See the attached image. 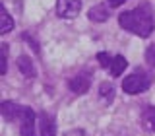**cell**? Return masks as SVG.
Returning a JSON list of instances; mask_svg holds the SVG:
<instances>
[{
    "mask_svg": "<svg viewBox=\"0 0 155 136\" xmlns=\"http://www.w3.org/2000/svg\"><path fill=\"white\" fill-rule=\"evenodd\" d=\"M81 0H56V14L64 19H72L80 14Z\"/></svg>",
    "mask_w": 155,
    "mask_h": 136,
    "instance_id": "4",
    "label": "cell"
},
{
    "mask_svg": "<svg viewBox=\"0 0 155 136\" xmlns=\"http://www.w3.org/2000/svg\"><path fill=\"white\" fill-rule=\"evenodd\" d=\"M68 86H70V90L78 95L87 93V91H89V86H91V72L84 70V72H80V74H76L74 78H70Z\"/></svg>",
    "mask_w": 155,
    "mask_h": 136,
    "instance_id": "5",
    "label": "cell"
},
{
    "mask_svg": "<svg viewBox=\"0 0 155 136\" xmlns=\"http://www.w3.org/2000/svg\"><path fill=\"white\" fill-rule=\"evenodd\" d=\"M0 113L6 121H19V134L21 136H37L35 132V111L31 107L14 103V101H4L0 105Z\"/></svg>",
    "mask_w": 155,
    "mask_h": 136,
    "instance_id": "2",
    "label": "cell"
},
{
    "mask_svg": "<svg viewBox=\"0 0 155 136\" xmlns=\"http://www.w3.org/2000/svg\"><path fill=\"white\" fill-rule=\"evenodd\" d=\"M145 60H147L149 66H155V45L147 47V51H145Z\"/></svg>",
    "mask_w": 155,
    "mask_h": 136,
    "instance_id": "15",
    "label": "cell"
},
{
    "mask_svg": "<svg viewBox=\"0 0 155 136\" xmlns=\"http://www.w3.org/2000/svg\"><path fill=\"white\" fill-rule=\"evenodd\" d=\"M87 16H89L91 22H107L109 19V8L105 4H97V6H93L89 10Z\"/></svg>",
    "mask_w": 155,
    "mask_h": 136,
    "instance_id": "9",
    "label": "cell"
},
{
    "mask_svg": "<svg viewBox=\"0 0 155 136\" xmlns=\"http://www.w3.org/2000/svg\"><path fill=\"white\" fill-rule=\"evenodd\" d=\"M126 66H128V60H126L122 55H116L113 58V64H110V74H113L114 78H118L126 70Z\"/></svg>",
    "mask_w": 155,
    "mask_h": 136,
    "instance_id": "10",
    "label": "cell"
},
{
    "mask_svg": "<svg viewBox=\"0 0 155 136\" xmlns=\"http://www.w3.org/2000/svg\"><path fill=\"white\" fill-rule=\"evenodd\" d=\"M99 93H101V97H103L107 103H110V101L114 99V86L109 84V82H103V84L99 86Z\"/></svg>",
    "mask_w": 155,
    "mask_h": 136,
    "instance_id": "12",
    "label": "cell"
},
{
    "mask_svg": "<svg viewBox=\"0 0 155 136\" xmlns=\"http://www.w3.org/2000/svg\"><path fill=\"white\" fill-rule=\"evenodd\" d=\"M142 124H143L145 130L155 132V107L147 105V107L142 111Z\"/></svg>",
    "mask_w": 155,
    "mask_h": 136,
    "instance_id": "8",
    "label": "cell"
},
{
    "mask_svg": "<svg viewBox=\"0 0 155 136\" xmlns=\"http://www.w3.org/2000/svg\"><path fill=\"white\" fill-rule=\"evenodd\" d=\"M18 68H19V72H21L27 80H33V78L37 76V70H35V66H33V60L29 56H25V55H21L18 58Z\"/></svg>",
    "mask_w": 155,
    "mask_h": 136,
    "instance_id": "7",
    "label": "cell"
},
{
    "mask_svg": "<svg viewBox=\"0 0 155 136\" xmlns=\"http://www.w3.org/2000/svg\"><path fill=\"white\" fill-rule=\"evenodd\" d=\"M149 86H151V76L145 74L143 70H136L122 80V90H124V93H128V95L142 93V91L149 90Z\"/></svg>",
    "mask_w": 155,
    "mask_h": 136,
    "instance_id": "3",
    "label": "cell"
},
{
    "mask_svg": "<svg viewBox=\"0 0 155 136\" xmlns=\"http://www.w3.org/2000/svg\"><path fill=\"white\" fill-rule=\"evenodd\" d=\"M118 23H120V27H124L126 31L134 33V35H138V37H149L151 31H153V27H155L151 6H149L147 2H142L134 10L122 12L118 16Z\"/></svg>",
    "mask_w": 155,
    "mask_h": 136,
    "instance_id": "1",
    "label": "cell"
},
{
    "mask_svg": "<svg viewBox=\"0 0 155 136\" xmlns=\"http://www.w3.org/2000/svg\"><path fill=\"white\" fill-rule=\"evenodd\" d=\"M113 58L114 56H110L109 53H97V60H99V64L101 68H105V70H110V64H113Z\"/></svg>",
    "mask_w": 155,
    "mask_h": 136,
    "instance_id": "13",
    "label": "cell"
},
{
    "mask_svg": "<svg viewBox=\"0 0 155 136\" xmlns=\"http://www.w3.org/2000/svg\"><path fill=\"white\" fill-rule=\"evenodd\" d=\"M107 2H109V6H110V8H118V6H122L126 0H107Z\"/></svg>",
    "mask_w": 155,
    "mask_h": 136,
    "instance_id": "17",
    "label": "cell"
},
{
    "mask_svg": "<svg viewBox=\"0 0 155 136\" xmlns=\"http://www.w3.org/2000/svg\"><path fill=\"white\" fill-rule=\"evenodd\" d=\"M64 136H89V134H87L85 130H80V128H78V130H68Z\"/></svg>",
    "mask_w": 155,
    "mask_h": 136,
    "instance_id": "16",
    "label": "cell"
},
{
    "mask_svg": "<svg viewBox=\"0 0 155 136\" xmlns=\"http://www.w3.org/2000/svg\"><path fill=\"white\" fill-rule=\"evenodd\" d=\"M2 66H0V74H6L8 72V45L2 43Z\"/></svg>",
    "mask_w": 155,
    "mask_h": 136,
    "instance_id": "14",
    "label": "cell"
},
{
    "mask_svg": "<svg viewBox=\"0 0 155 136\" xmlns=\"http://www.w3.org/2000/svg\"><path fill=\"white\" fill-rule=\"evenodd\" d=\"M14 29V19L10 16V12L6 10V6H2V27H0V33L2 35H6Z\"/></svg>",
    "mask_w": 155,
    "mask_h": 136,
    "instance_id": "11",
    "label": "cell"
},
{
    "mask_svg": "<svg viewBox=\"0 0 155 136\" xmlns=\"http://www.w3.org/2000/svg\"><path fill=\"white\" fill-rule=\"evenodd\" d=\"M39 136H56L54 119L47 113H39Z\"/></svg>",
    "mask_w": 155,
    "mask_h": 136,
    "instance_id": "6",
    "label": "cell"
}]
</instances>
